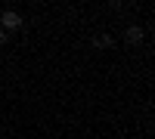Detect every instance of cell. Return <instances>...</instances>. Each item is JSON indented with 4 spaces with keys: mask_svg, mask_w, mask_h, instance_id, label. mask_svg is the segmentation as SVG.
I'll return each instance as SVG.
<instances>
[{
    "mask_svg": "<svg viewBox=\"0 0 155 139\" xmlns=\"http://www.w3.org/2000/svg\"><path fill=\"white\" fill-rule=\"evenodd\" d=\"M0 28H3L6 34H16V31H22V28H25L22 12H16V9H3V12H0Z\"/></svg>",
    "mask_w": 155,
    "mask_h": 139,
    "instance_id": "6da1fadb",
    "label": "cell"
},
{
    "mask_svg": "<svg viewBox=\"0 0 155 139\" xmlns=\"http://www.w3.org/2000/svg\"><path fill=\"white\" fill-rule=\"evenodd\" d=\"M143 37H146V28H143V25H137V22L124 25V43H127V46H140V43H143Z\"/></svg>",
    "mask_w": 155,
    "mask_h": 139,
    "instance_id": "7a4b0ae2",
    "label": "cell"
},
{
    "mask_svg": "<svg viewBox=\"0 0 155 139\" xmlns=\"http://www.w3.org/2000/svg\"><path fill=\"white\" fill-rule=\"evenodd\" d=\"M6 46H9V34L0 28V49H6Z\"/></svg>",
    "mask_w": 155,
    "mask_h": 139,
    "instance_id": "3957f363",
    "label": "cell"
}]
</instances>
